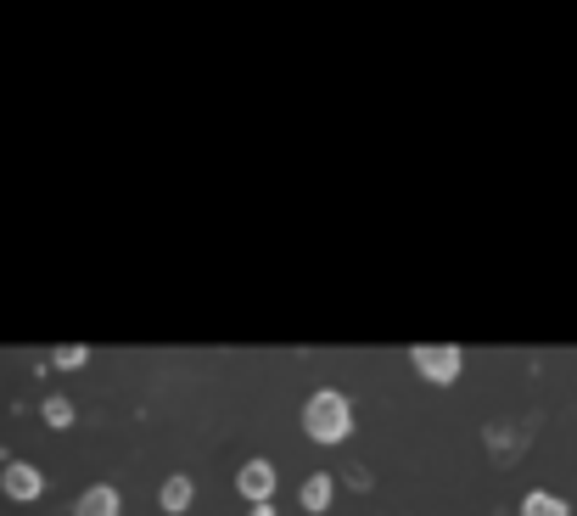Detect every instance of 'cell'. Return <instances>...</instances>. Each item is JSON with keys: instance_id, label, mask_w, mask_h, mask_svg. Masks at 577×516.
<instances>
[{"instance_id": "obj_1", "label": "cell", "mask_w": 577, "mask_h": 516, "mask_svg": "<svg viewBox=\"0 0 577 516\" xmlns=\"http://www.w3.org/2000/svg\"><path fill=\"white\" fill-rule=\"evenodd\" d=\"M303 432H309V444H348L353 432V404L342 387H320V393H309L303 399Z\"/></svg>"}, {"instance_id": "obj_2", "label": "cell", "mask_w": 577, "mask_h": 516, "mask_svg": "<svg viewBox=\"0 0 577 516\" xmlns=\"http://www.w3.org/2000/svg\"><path fill=\"white\" fill-rule=\"evenodd\" d=\"M409 365H415V376H426L432 387H449V382H460L465 354H460V343H415L409 348Z\"/></svg>"}, {"instance_id": "obj_3", "label": "cell", "mask_w": 577, "mask_h": 516, "mask_svg": "<svg viewBox=\"0 0 577 516\" xmlns=\"http://www.w3.org/2000/svg\"><path fill=\"white\" fill-rule=\"evenodd\" d=\"M275 488H281V472H275V460L269 455H253L236 466V494L247 505H269L275 500Z\"/></svg>"}, {"instance_id": "obj_4", "label": "cell", "mask_w": 577, "mask_h": 516, "mask_svg": "<svg viewBox=\"0 0 577 516\" xmlns=\"http://www.w3.org/2000/svg\"><path fill=\"white\" fill-rule=\"evenodd\" d=\"M0 494L17 505H34L45 494V472L34 460H6V466H0Z\"/></svg>"}, {"instance_id": "obj_5", "label": "cell", "mask_w": 577, "mask_h": 516, "mask_svg": "<svg viewBox=\"0 0 577 516\" xmlns=\"http://www.w3.org/2000/svg\"><path fill=\"white\" fill-rule=\"evenodd\" d=\"M73 516H124V494L113 483H90V488H79Z\"/></svg>"}, {"instance_id": "obj_6", "label": "cell", "mask_w": 577, "mask_h": 516, "mask_svg": "<svg viewBox=\"0 0 577 516\" xmlns=\"http://www.w3.org/2000/svg\"><path fill=\"white\" fill-rule=\"evenodd\" d=\"M331 500H337V477H331V472H309V477H303V488H297V505H303L309 516L331 511Z\"/></svg>"}, {"instance_id": "obj_7", "label": "cell", "mask_w": 577, "mask_h": 516, "mask_svg": "<svg viewBox=\"0 0 577 516\" xmlns=\"http://www.w3.org/2000/svg\"><path fill=\"white\" fill-rule=\"evenodd\" d=\"M191 500H197V483H191V472H169L163 477V488H157V505L169 516H185L191 511Z\"/></svg>"}, {"instance_id": "obj_8", "label": "cell", "mask_w": 577, "mask_h": 516, "mask_svg": "<svg viewBox=\"0 0 577 516\" xmlns=\"http://www.w3.org/2000/svg\"><path fill=\"white\" fill-rule=\"evenodd\" d=\"M521 516H572V505L561 494H549V488H533L527 500H521Z\"/></svg>"}, {"instance_id": "obj_9", "label": "cell", "mask_w": 577, "mask_h": 516, "mask_svg": "<svg viewBox=\"0 0 577 516\" xmlns=\"http://www.w3.org/2000/svg\"><path fill=\"white\" fill-rule=\"evenodd\" d=\"M73 416H79V410H73V399H68V393H51V399H40V421H45V427H73Z\"/></svg>"}, {"instance_id": "obj_10", "label": "cell", "mask_w": 577, "mask_h": 516, "mask_svg": "<svg viewBox=\"0 0 577 516\" xmlns=\"http://www.w3.org/2000/svg\"><path fill=\"white\" fill-rule=\"evenodd\" d=\"M51 365H57V371H85V365H90V348H85V343H62L57 354H51Z\"/></svg>"}, {"instance_id": "obj_11", "label": "cell", "mask_w": 577, "mask_h": 516, "mask_svg": "<svg viewBox=\"0 0 577 516\" xmlns=\"http://www.w3.org/2000/svg\"><path fill=\"white\" fill-rule=\"evenodd\" d=\"M247 516H281L275 505H247Z\"/></svg>"}]
</instances>
